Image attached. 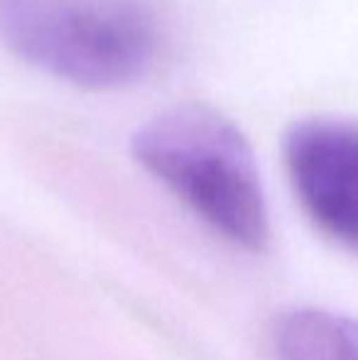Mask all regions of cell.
<instances>
[{"instance_id":"4","label":"cell","mask_w":358,"mask_h":360,"mask_svg":"<svg viewBox=\"0 0 358 360\" xmlns=\"http://www.w3.org/2000/svg\"><path fill=\"white\" fill-rule=\"evenodd\" d=\"M277 360H358V319L326 309H292L270 326Z\"/></svg>"},{"instance_id":"2","label":"cell","mask_w":358,"mask_h":360,"mask_svg":"<svg viewBox=\"0 0 358 360\" xmlns=\"http://www.w3.org/2000/svg\"><path fill=\"white\" fill-rule=\"evenodd\" d=\"M0 37L25 64L91 91L145 79L160 54L145 0H0Z\"/></svg>"},{"instance_id":"1","label":"cell","mask_w":358,"mask_h":360,"mask_svg":"<svg viewBox=\"0 0 358 360\" xmlns=\"http://www.w3.org/2000/svg\"><path fill=\"white\" fill-rule=\"evenodd\" d=\"M133 157L216 233L245 250L270 243L263 181L245 135L201 103L162 110L135 130Z\"/></svg>"},{"instance_id":"3","label":"cell","mask_w":358,"mask_h":360,"mask_svg":"<svg viewBox=\"0 0 358 360\" xmlns=\"http://www.w3.org/2000/svg\"><path fill=\"white\" fill-rule=\"evenodd\" d=\"M285 165L312 221L358 252V123L305 118L285 135Z\"/></svg>"}]
</instances>
